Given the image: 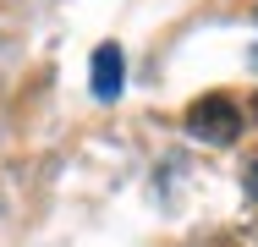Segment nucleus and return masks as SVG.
Masks as SVG:
<instances>
[{
	"instance_id": "obj_1",
	"label": "nucleus",
	"mask_w": 258,
	"mask_h": 247,
	"mask_svg": "<svg viewBox=\"0 0 258 247\" xmlns=\"http://www.w3.org/2000/svg\"><path fill=\"white\" fill-rule=\"evenodd\" d=\"M187 132L198 143H236L242 138V110L231 104V94H204L192 110H187Z\"/></svg>"
},
{
	"instance_id": "obj_2",
	"label": "nucleus",
	"mask_w": 258,
	"mask_h": 247,
	"mask_svg": "<svg viewBox=\"0 0 258 247\" xmlns=\"http://www.w3.org/2000/svg\"><path fill=\"white\" fill-rule=\"evenodd\" d=\"M126 83V60H121V44H99L94 49V99H115Z\"/></svg>"
},
{
	"instance_id": "obj_3",
	"label": "nucleus",
	"mask_w": 258,
	"mask_h": 247,
	"mask_svg": "<svg viewBox=\"0 0 258 247\" xmlns=\"http://www.w3.org/2000/svg\"><path fill=\"white\" fill-rule=\"evenodd\" d=\"M247 193L258 198V165H253V170H247Z\"/></svg>"
},
{
	"instance_id": "obj_4",
	"label": "nucleus",
	"mask_w": 258,
	"mask_h": 247,
	"mask_svg": "<svg viewBox=\"0 0 258 247\" xmlns=\"http://www.w3.org/2000/svg\"><path fill=\"white\" fill-rule=\"evenodd\" d=\"M253 17H258V11H253Z\"/></svg>"
}]
</instances>
